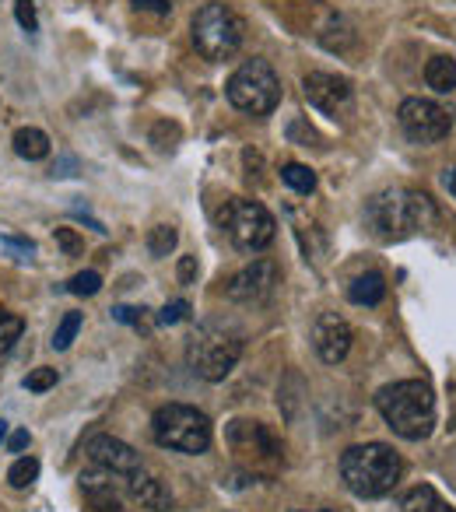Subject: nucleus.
Returning a JSON list of instances; mask_svg holds the SVG:
<instances>
[{
	"instance_id": "nucleus-1",
	"label": "nucleus",
	"mask_w": 456,
	"mask_h": 512,
	"mask_svg": "<svg viewBox=\"0 0 456 512\" xmlns=\"http://www.w3.org/2000/svg\"><path fill=\"white\" fill-rule=\"evenodd\" d=\"M435 221H439L435 200L428 193L414 190V186H390V190L376 193L365 204V225L383 242H400L411 239V235H421L428 228H435Z\"/></svg>"
},
{
	"instance_id": "nucleus-2",
	"label": "nucleus",
	"mask_w": 456,
	"mask_h": 512,
	"mask_svg": "<svg viewBox=\"0 0 456 512\" xmlns=\"http://www.w3.org/2000/svg\"><path fill=\"white\" fill-rule=\"evenodd\" d=\"M383 421L407 442H421L435 428V393L425 379H400L376 393Z\"/></svg>"
},
{
	"instance_id": "nucleus-3",
	"label": "nucleus",
	"mask_w": 456,
	"mask_h": 512,
	"mask_svg": "<svg viewBox=\"0 0 456 512\" xmlns=\"http://www.w3.org/2000/svg\"><path fill=\"white\" fill-rule=\"evenodd\" d=\"M400 456L386 442H365L351 446L341 456V477L358 498H383L397 488L400 481Z\"/></svg>"
},
{
	"instance_id": "nucleus-4",
	"label": "nucleus",
	"mask_w": 456,
	"mask_h": 512,
	"mask_svg": "<svg viewBox=\"0 0 456 512\" xmlns=\"http://www.w3.org/2000/svg\"><path fill=\"white\" fill-rule=\"evenodd\" d=\"M239 355H243V334L232 323H221V320L204 323L193 334L190 351H186L190 369L200 379H207V383H221L228 372L236 369Z\"/></svg>"
},
{
	"instance_id": "nucleus-5",
	"label": "nucleus",
	"mask_w": 456,
	"mask_h": 512,
	"mask_svg": "<svg viewBox=\"0 0 456 512\" xmlns=\"http://www.w3.org/2000/svg\"><path fill=\"white\" fill-rule=\"evenodd\" d=\"M151 432L155 442L172 453H186V456H200L211 446V421L204 411L190 404H165L155 411L151 418Z\"/></svg>"
},
{
	"instance_id": "nucleus-6",
	"label": "nucleus",
	"mask_w": 456,
	"mask_h": 512,
	"mask_svg": "<svg viewBox=\"0 0 456 512\" xmlns=\"http://www.w3.org/2000/svg\"><path fill=\"white\" fill-rule=\"evenodd\" d=\"M193 46H197V53L204 60H228L232 53L243 46V18L236 15V11L228 8V4H218V0H211V4H204V8L193 15Z\"/></svg>"
},
{
	"instance_id": "nucleus-7",
	"label": "nucleus",
	"mask_w": 456,
	"mask_h": 512,
	"mask_svg": "<svg viewBox=\"0 0 456 512\" xmlns=\"http://www.w3.org/2000/svg\"><path fill=\"white\" fill-rule=\"evenodd\" d=\"M228 102L250 116H267L281 102V78L267 60H246L225 85Z\"/></svg>"
},
{
	"instance_id": "nucleus-8",
	"label": "nucleus",
	"mask_w": 456,
	"mask_h": 512,
	"mask_svg": "<svg viewBox=\"0 0 456 512\" xmlns=\"http://www.w3.org/2000/svg\"><path fill=\"white\" fill-rule=\"evenodd\" d=\"M221 228H225L228 239L236 242L243 253H260V249L271 246L274 235H278L274 214L267 211L264 204L246 200V197L228 200V204L221 207Z\"/></svg>"
},
{
	"instance_id": "nucleus-9",
	"label": "nucleus",
	"mask_w": 456,
	"mask_h": 512,
	"mask_svg": "<svg viewBox=\"0 0 456 512\" xmlns=\"http://www.w3.org/2000/svg\"><path fill=\"white\" fill-rule=\"evenodd\" d=\"M400 130L411 137L414 144H435L449 137L453 130V113L432 99H407L400 106Z\"/></svg>"
},
{
	"instance_id": "nucleus-10",
	"label": "nucleus",
	"mask_w": 456,
	"mask_h": 512,
	"mask_svg": "<svg viewBox=\"0 0 456 512\" xmlns=\"http://www.w3.org/2000/svg\"><path fill=\"white\" fill-rule=\"evenodd\" d=\"M278 264L274 260H253L250 267L236 274V278L228 281V299L232 302H243V306H260L274 295L278 288Z\"/></svg>"
},
{
	"instance_id": "nucleus-11",
	"label": "nucleus",
	"mask_w": 456,
	"mask_h": 512,
	"mask_svg": "<svg viewBox=\"0 0 456 512\" xmlns=\"http://www.w3.org/2000/svg\"><path fill=\"white\" fill-rule=\"evenodd\" d=\"M302 92H306L309 106H316L320 113L334 116L351 102V81L337 78V74H327V71H313V74L302 78Z\"/></svg>"
},
{
	"instance_id": "nucleus-12",
	"label": "nucleus",
	"mask_w": 456,
	"mask_h": 512,
	"mask_svg": "<svg viewBox=\"0 0 456 512\" xmlns=\"http://www.w3.org/2000/svg\"><path fill=\"white\" fill-rule=\"evenodd\" d=\"M313 348L316 355L323 358L327 365H337L348 358L351 351V327L344 316L337 313H320L313 323Z\"/></svg>"
},
{
	"instance_id": "nucleus-13",
	"label": "nucleus",
	"mask_w": 456,
	"mask_h": 512,
	"mask_svg": "<svg viewBox=\"0 0 456 512\" xmlns=\"http://www.w3.org/2000/svg\"><path fill=\"white\" fill-rule=\"evenodd\" d=\"M85 453L95 460V467H106V470H113V474H123V477L134 474L137 467H144L141 453H137L134 446H127L123 439H113V435H95V439L88 442Z\"/></svg>"
},
{
	"instance_id": "nucleus-14",
	"label": "nucleus",
	"mask_w": 456,
	"mask_h": 512,
	"mask_svg": "<svg viewBox=\"0 0 456 512\" xmlns=\"http://www.w3.org/2000/svg\"><path fill=\"white\" fill-rule=\"evenodd\" d=\"M127 488H130V498L141 502L144 509H151V512H169L172 509V495L162 484V477L148 474L144 467H137L134 474H127Z\"/></svg>"
},
{
	"instance_id": "nucleus-15",
	"label": "nucleus",
	"mask_w": 456,
	"mask_h": 512,
	"mask_svg": "<svg viewBox=\"0 0 456 512\" xmlns=\"http://www.w3.org/2000/svg\"><path fill=\"white\" fill-rule=\"evenodd\" d=\"M116 477L113 470L99 467V470H85L81 474V491L92 502V512H120V495H116Z\"/></svg>"
},
{
	"instance_id": "nucleus-16",
	"label": "nucleus",
	"mask_w": 456,
	"mask_h": 512,
	"mask_svg": "<svg viewBox=\"0 0 456 512\" xmlns=\"http://www.w3.org/2000/svg\"><path fill=\"white\" fill-rule=\"evenodd\" d=\"M228 442L239 449V453H264V456H278V442H274V435L267 432L264 425H257V421H236L232 425V432H228Z\"/></svg>"
},
{
	"instance_id": "nucleus-17",
	"label": "nucleus",
	"mask_w": 456,
	"mask_h": 512,
	"mask_svg": "<svg viewBox=\"0 0 456 512\" xmlns=\"http://www.w3.org/2000/svg\"><path fill=\"white\" fill-rule=\"evenodd\" d=\"M348 299L355 302V306H379V302L386 299L383 274L369 271V274H362V278H355V281H351V288H348Z\"/></svg>"
},
{
	"instance_id": "nucleus-18",
	"label": "nucleus",
	"mask_w": 456,
	"mask_h": 512,
	"mask_svg": "<svg viewBox=\"0 0 456 512\" xmlns=\"http://www.w3.org/2000/svg\"><path fill=\"white\" fill-rule=\"evenodd\" d=\"M400 512H453V509L442 502L432 484H418V488H411L400 498Z\"/></svg>"
},
{
	"instance_id": "nucleus-19",
	"label": "nucleus",
	"mask_w": 456,
	"mask_h": 512,
	"mask_svg": "<svg viewBox=\"0 0 456 512\" xmlns=\"http://www.w3.org/2000/svg\"><path fill=\"white\" fill-rule=\"evenodd\" d=\"M15 151L25 162H43V158L50 155V137L39 127H22L15 134Z\"/></svg>"
},
{
	"instance_id": "nucleus-20",
	"label": "nucleus",
	"mask_w": 456,
	"mask_h": 512,
	"mask_svg": "<svg viewBox=\"0 0 456 512\" xmlns=\"http://www.w3.org/2000/svg\"><path fill=\"white\" fill-rule=\"evenodd\" d=\"M425 81L432 92L449 95L456 88V60L453 57H432L425 67Z\"/></svg>"
},
{
	"instance_id": "nucleus-21",
	"label": "nucleus",
	"mask_w": 456,
	"mask_h": 512,
	"mask_svg": "<svg viewBox=\"0 0 456 512\" xmlns=\"http://www.w3.org/2000/svg\"><path fill=\"white\" fill-rule=\"evenodd\" d=\"M22 334H25V320H22V316L8 313V309H0V358L11 355V348L22 341Z\"/></svg>"
},
{
	"instance_id": "nucleus-22",
	"label": "nucleus",
	"mask_w": 456,
	"mask_h": 512,
	"mask_svg": "<svg viewBox=\"0 0 456 512\" xmlns=\"http://www.w3.org/2000/svg\"><path fill=\"white\" fill-rule=\"evenodd\" d=\"M281 179H285V183L292 186L295 193H313L316 190V172L309 169V165L288 162L285 169H281Z\"/></svg>"
},
{
	"instance_id": "nucleus-23",
	"label": "nucleus",
	"mask_w": 456,
	"mask_h": 512,
	"mask_svg": "<svg viewBox=\"0 0 456 512\" xmlns=\"http://www.w3.org/2000/svg\"><path fill=\"white\" fill-rule=\"evenodd\" d=\"M176 242H179V235L172 225H158V228H151V235H148L151 256H169L172 249H176Z\"/></svg>"
},
{
	"instance_id": "nucleus-24",
	"label": "nucleus",
	"mask_w": 456,
	"mask_h": 512,
	"mask_svg": "<svg viewBox=\"0 0 456 512\" xmlns=\"http://www.w3.org/2000/svg\"><path fill=\"white\" fill-rule=\"evenodd\" d=\"M36 477H39L36 456H22V460H15V467L8 470V481L15 484V488H29V484H36Z\"/></svg>"
},
{
	"instance_id": "nucleus-25",
	"label": "nucleus",
	"mask_w": 456,
	"mask_h": 512,
	"mask_svg": "<svg viewBox=\"0 0 456 512\" xmlns=\"http://www.w3.org/2000/svg\"><path fill=\"white\" fill-rule=\"evenodd\" d=\"M78 330H81V313H67L64 320H60L57 334H53V348L67 351L74 344V337H78Z\"/></svg>"
},
{
	"instance_id": "nucleus-26",
	"label": "nucleus",
	"mask_w": 456,
	"mask_h": 512,
	"mask_svg": "<svg viewBox=\"0 0 456 512\" xmlns=\"http://www.w3.org/2000/svg\"><path fill=\"white\" fill-rule=\"evenodd\" d=\"M99 288H102V274L99 271H81V274H74V278H71L67 292L85 299V295H99Z\"/></svg>"
},
{
	"instance_id": "nucleus-27",
	"label": "nucleus",
	"mask_w": 456,
	"mask_h": 512,
	"mask_svg": "<svg viewBox=\"0 0 456 512\" xmlns=\"http://www.w3.org/2000/svg\"><path fill=\"white\" fill-rule=\"evenodd\" d=\"M57 386V369H36L25 376V390L29 393H46Z\"/></svg>"
},
{
	"instance_id": "nucleus-28",
	"label": "nucleus",
	"mask_w": 456,
	"mask_h": 512,
	"mask_svg": "<svg viewBox=\"0 0 456 512\" xmlns=\"http://www.w3.org/2000/svg\"><path fill=\"white\" fill-rule=\"evenodd\" d=\"M15 18L25 32H39V15H36V4H32V0H15Z\"/></svg>"
},
{
	"instance_id": "nucleus-29",
	"label": "nucleus",
	"mask_w": 456,
	"mask_h": 512,
	"mask_svg": "<svg viewBox=\"0 0 456 512\" xmlns=\"http://www.w3.org/2000/svg\"><path fill=\"white\" fill-rule=\"evenodd\" d=\"M186 313H190V302L176 299V302H169L162 313H158V323H162V327H176L179 320H186Z\"/></svg>"
},
{
	"instance_id": "nucleus-30",
	"label": "nucleus",
	"mask_w": 456,
	"mask_h": 512,
	"mask_svg": "<svg viewBox=\"0 0 456 512\" xmlns=\"http://www.w3.org/2000/svg\"><path fill=\"white\" fill-rule=\"evenodd\" d=\"M53 239H57V246L64 249V253H71V256L81 253V239H78V232H74V228H57V232H53Z\"/></svg>"
},
{
	"instance_id": "nucleus-31",
	"label": "nucleus",
	"mask_w": 456,
	"mask_h": 512,
	"mask_svg": "<svg viewBox=\"0 0 456 512\" xmlns=\"http://www.w3.org/2000/svg\"><path fill=\"white\" fill-rule=\"evenodd\" d=\"M141 316H144V309H137V306H116L113 309V320L134 323V327H141Z\"/></svg>"
},
{
	"instance_id": "nucleus-32",
	"label": "nucleus",
	"mask_w": 456,
	"mask_h": 512,
	"mask_svg": "<svg viewBox=\"0 0 456 512\" xmlns=\"http://www.w3.org/2000/svg\"><path fill=\"white\" fill-rule=\"evenodd\" d=\"M134 8L137 11H151V15H169L172 4H169V0H134Z\"/></svg>"
},
{
	"instance_id": "nucleus-33",
	"label": "nucleus",
	"mask_w": 456,
	"mask_h": 512,
	"mask_svg": "<svg viewBox=\"0 0 456 512\" xmlns=\"http://www.w3.org/2000/svg\"><path fill=\"white\" fill-rule=\"evenodd\" d=\"M197 256H183V260H179V281H183V285H190L193 278H197Z\"/></svg>"
},
{
	"instance_id": "nucleus-34",
	"label": "nucleus",
	"mask_w": 456,
	"mask_h": 512,
	"mask_svg": "<svg viewBox=\"0 0 456 512\" xmlns=\"http://www.w3.org/2000/svg\"><path fill=\"white\" fill-rule=\"evenodd\" d=\"M4 246H8V249H18V253H22V260H25V256L36 253V246H32L29 239H15V235H4Z\"/></svg>"
},
{
	"instance_id": "nucleus-35",
	"label": "nucleus",
	"mask_w": 456,
	"mask_h": 512,
	"mask_svg": "<svg viewBox=\"0 0 456 512\" xmlns=\"http://www.w3.org/2000/svg\"><path fill=\"white\" fill-rule=\"evenodd\" d=\"M29 442H32V435L25 432V428H18L15 435H8V449H11V453H22V449L29 446Z\"/></svg>"
},
{
	"instance_id": "nucleus-36",
	"label": "nucleus",
	"mask_w": 456,
	"mask_h": 512,
	"mask_svg": "<svg viewBox=\"0 0 456 512\" xmlns=\"http://www.w3.org/2000/svg\"><path fill=\"white\" fill-rule=\"evenodd\" d=\"M446 190H449V193H456V169H449V172H446Z\"/></svg>"
},
{
	"instance_id": "nucleus-37",
	"label": "nucleus",
	"mask_w": 456,
	"mask_h": 512,
	"mask_svg": "<svg viewBox=\"0 0 456 512\" xmlns=\"http://www.w3.org/2000/svg\"><path fill=\"white\" fill-rule=\"evenodd\" d=\"M8 439V421H0V442Z\"/></svg>"
}]
</instances>
